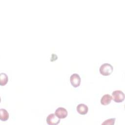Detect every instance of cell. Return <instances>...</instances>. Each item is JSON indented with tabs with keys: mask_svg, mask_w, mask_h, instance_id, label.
<instances>
[{
	"mask_svg": "<svg viewBox=\"0 0 125 125\" xmlns=\"http://www.w3.org/2000/svg\"><path fill=\"white\" fill-rule=\"evenodd\" d=\"M55 115L60 119L65 118L68 114L67 110L62 107H59L57 108L55 112Z\"/></svg>",
	"mask_w": 125,
	"mask_h": 125,
	"instance_id": "cell-5",
	"label": "cell"
},
{
	"mask_svg": "<svg viewBox=\"0 0 125 125\" xmlns=\"http://www.w3.org/2000/svg\"><path fill=\"white\" fill-rule=\"evenodd\" d=\"M112 100V97L109 94L104 95L101 99V104L103 105H107L111 103Z\"/></svg>",
	"mask_w": 125,
	"mask_h": 125,
	"instance_id": "cell-7",
	"label": "cell"
},
{
	"mask_svg": "<svg viewBox=\"0 0 125 125\" xmlns=\"http://www.w3.org/2000/svg\"><path fill=\"white\" fill-rule=\"evenodd\" d=\"M76 109L78 113L80 114L85 115L87 114L88 110V108L86 104H80L77 106Z\"/></svg>",
	"mask_w": 125,
	"mask_h": 125,
	"instance_id": "cell-6",
	"label": "cell"
},
{
	"mask_svg": "<svg viewBox=\"0 0 125 125\" xmlns=\"http://www.w3.org/2000/svg\"><path fill=\"white\" fill-rule=\"evenodd\" d=\"M112 99L116 103H121L125 99V94L121 90H115L112 93Z\"/></svg>",
	"mask_w": 125,
	"mask_h": 125,
	"instance_id": "cell-2",
	"label": "cell"
},
{
	"mask_svg": "<svg viewBox=\"0 0 125 125\" xmlns=\"http://www.w3.org/2000/svg\"><path fill=\"white\" fill-rule=\"evenodd\" d=\"M9 113L8 111L3 108H1L0 110V120L2 121H6L9 118Z\"/></svg>",
	"mask_w": 125,
	"mask_h": 125,
	"instance_id": "cell-8",
	"label": "cell"
},
{
	"mask_svg": "<svg viewBox=\"0 0 125 125\" xmlns=\"http://www.w3.org/2000/svg\"><path fill=\"white\" fill-rule=\"evenodd\" d=\"M116 119L115 118H111L108 119L105 121H104L102 125H114L115 123Z\"/></svg>",
	"mask_w": 125,
	"mask_h": 125,
	"instance_id": "cell-10",
	"label": "cell"
},
{
	"mask_svg": "<svg viewBox=\"0 0 125 125\" xmlns=\"http://www.w3.org/2000/svg\"><path fill=\"white\" fill-rule=\"evenodd\" d=\"M8 81V77L7 75L4 73H1L0 74V85L3 86L5 85Z\"/></svg>",
	"mask_w": 125,
	"mask_h": 125,
	"instance_id": "cell-9",
	"label": "cell"
},
{
	"mask_svg": "<svg viewBox=\"0 0 125 125\" xmlns=\"http://www.w3.org/2000/svg\"><path fill=\"white\" fill-rule=\"evenodd\" d=\"M46 121L49 125H56L60 123V119L55 114H50L46 118Z\"/></svg>",
	"mask_w": 125,
	"mask_h": 125,
	"instance_id": "cell-3",
	"label": "cell"
},
{
	"mask_svg": "<svg viewBox=\"0 0 125 125\" xmlns=\"http://www.w3.org/2000/svg\"><path fill=\"white\" fill-rule=\"evenodd\" d=\"M70 82L73 87H78L81 83V78L79 75L77 73L72 74L70 77Z\"/></svg>",
	"mask_w": 125,
	"mask_h": 125,
	"instance_id": "cell-4",
	"label": "cell"
},
{
	"mask_svg": "<svg viewBox=\"0 0 125 125\" xmlns=\"http://www.w3.org/2000/svg\"><path fill=\"white\" fill-rule=\"evenodd\" d=\"M113 70V67L111 64L108 63H104L102 64L99 68L100 73L103 76L110 75Z\"/></svg>",
	"mask_w": 125,
	"mask_h": 125,
	"instance_id": "cell-1",
	"label": "cell"
}]
</instances>
